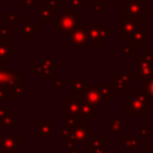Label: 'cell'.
<instances>
[{
	"label": "cell",
	"mask_w": 153,
	"mask_h": 153,
	"mask_svg": "<svg viewBox=\"0 0 153 153\" xmlns=\"http://www.w3.org/2000/svg\"><path fill=\"white\" fill-rule=\"evenodd\" d=\"M71 133H72V128L63 126V127L60 129L59 139H61V140H65V139H69V136H71Z\"/></svg>",
	"instance_id": "f1b7e54d"
},
{
	"label": "cell",
	"mask_w": 153,
	"mask_h": 153,
	"mask_svg": "<svg viewBox=\"0 0 153 153\" xmlns=\"http://www.w3.org/2000/svg\"><path fill=\"white\" fill-rule=\"evenodd\" d=\"M108 122H109L108 133H111V134L121 133L124 127V122L120 117H108Z\"/></svg>",
	"instance_id": "2e32d148"
},
{
	"label": "cell",
	"mask_w": 153,
	"mask_h": 153,
	"mask_svg": "<svg viewBox=\"0 0 153 153\" xmlns=\"http://www.w3.org/2000/svg\"><path fill=\"white\" fill-rule=\"evenodd\" d=\"M10 50V45H8V41H4L0 39V67L2 66L4 62H7L11 56V54L8 53Z\"/></svg>",
	"instance_id": "ffe728a7"
},
{
	"label": "cell",
	"mask_w": 153,
	"mask_h": 153,
	"mask_svg": "<svg viewBox=\"0 0 153 153\" xmlns=\"http://www.w3.org/2000/svg\"><path fill=\"white\" fill-rule=\"evenodd\" d=\"M54 87H63V80H54Z\"/></svg>",
	"instance_id": "ab89813d"
},
{
	"label": "cell",
	"mask_w": 153,
	"mask_h": 153,
	"mask_svg": "<svg viewBox=\"0 0 153 153\" xmlns=\"http://www.w3.org/2000/svg\"><path fill=\"white\" fill-rule=\"evenodd\" d=\"M106 7V4L105 2H102V1H96L94 4H93V13L94 14H98V13H100L104 8Z\"/></svg>",
	"instance_id": "4dcf8cb0"
},
{
	"label": "cell",
	"mask_w": 153,
	"mask_h": 153,
	"mask_svg": "<svg viewBox=\"0 0 153 153\" xmlns=\"http://www.w3.org/2000/svg\"><path fill=\"white\" fill-rule=\"evenodd\" d=\"M24 91H25V84H18L14 87H12V94L16 96L17 99L20 98V96L24 93Z\"/></svg>",
	"instance_id": "83f0119b"
},
{
	"label": "cell",
	"mask_w": 153,
	"mask_h": 153,
	"mask_svg": "<svg viewBox=\"0 0 153 153\" xmlns=\"http://www.w3.org/2000/svg\"><path fill=\"white\" fill-rule=\"evenodd\" d=\"M53 16V8L48 5V4H43V6L41 8L37 10V17L39 19H42V22L44 24L48 23V19Z\"/></svg>",
	"instance_id": "d6986e66"
},
{
	"label": "cell",
	"mask_w": 153,
	"mask_h": 153,
	"mask_svg": "<svg viewBox=\"0 0 153 153\" xmlns=\"http://www.w3.org/2000/svg\"><path fill=\"white\" fill-rule=\"evenodd\" d=\"M140 57H141L142 60H145L146 62L153 65V53H145V51H143V53L140 54Z\"/></svg>",
	"instance_id": "d6a6232c"
},
{
	"label": "cell",
	"mask_w": 153,
	"mask_h": 153,
	"mask_svg": "<svg viewBox=\"0 0 153 153\" xmlns=\"http://www.w3.org/2000/svg\"><path fill=\"white\" fill-rule=\"evenodd\" d=\"M118 50L122 51L124 55H133L134 54L133 45H129V47H118Z\"/></svg>",
	"instance_id": "e575fe53"
},
{
	"label": "cell",
	"mask_w": 153,
	"mask_h": 153,
	"mask_svg": "<svg viewBox=\"0 0 153 153\" xmlns=\"http://www.w3.org/2000/svg\"><path fill=\"white\" fill-rule=\"evenodd\" d=\"M98 1H102V2H105V4H106V2H109V1H110V2H116L117 0H98Z\"/></svg>",
	"instance_id": "f6af8a7d"
},
{
	"label": "cell",
	"mask_w": 153,
	"mask_h": 153,
	"mask_svg": "<svg viewBox=\"0 0 153 153\" xmlns=\"http://www.w3.org/2000/svg\"><path fill=\"white\" fill-rule=\"evenodd\" d=\"M128 41H130L134 45H143V44H145V33H143V31H141V30L135 31V32L129 37Z\"/></svg>",
	"instance_id": "cb8c5ba5"
},
{
	"label": "cell",
	"mask_w": 153,
	"mask_h": 153,
	"mask_svg": "<svg viewBox=\"0 0 153 153\" xmlns=\"http://www.w3.org/2000/svg\"><path fill=\"white\" fill-rule=\"evenodd\" d=\"M133 137H135V134H133V133H130V134H124V140H130V139H133Z\"/></svg>",
	"instance_id": "7bdbcfd3"
},
{
	"label": "cell",
	"mask_w": 153,
	"mask_h": 153,
	"mask_svg": "<svg viewBox=\"0 0 153 153\" xmlns=\"http://www.w3.org/2000/svg\"><path fill=\"white\" fill-rule=\"evenodd\" d=\"M86 35L88 45H100L102 44V36L99 32V25H82Z\"/></svg>",
	"instance_id": "7c38bea8"
},
{
	"label": "cell",
	"mask_w": 153,
	"mask_h": 153,
	"mask_svg": "<svg viewBox=\"0 0 153 153\" xmlns=\"http://www.w3.org/2000/svg\"><path fill=\"white\" fill-rule=\"evenodd\" d=\"M97 87H98V90L102 94L103 100H111L112 99V90H114L112 86H110V85H98Z\"/></svg>",
	"instance_id": "603a6c76"
},
{
	"label": "cell",
	"mask_w": 153,
	"mask_h": 153,
	"mask_svg": "<svg viewBox=\"0 0 153 153\" xmlns=\"http://www.w3.org/2000/svg\"><path fill=\"white\" fill-rule=\"evenodd\" d=\"M53 123H37V137L38 139H51L53 137Z\"/></svg>",
	"instance_id": "5bb4252c"
},
{
	"label": "cell",
	"mask_w": 153,
	"mask_h": 153,
	"mask_svg": "<svg viewBox=\"0 0 153 153\" xmlns=\"http://www.w3.org/2000/svg\"><path fill=\"white\" fill-rule=\"evenodd\" d=\"M140 27V20L139 19H128L123 18L118 20V33L124 37L126 41L129 39V37L137 31Z\"/></svg>",
	"instance_id": "52a82bcc"
},
{
	"label": "cell",
	"mask_w": 153,
	"mask_h": 153,
	"mask_svg": "<svg viewBox=\"0 0 153 153\" xmlns=\"http://www.w3.org/2000/svg\"><path fill=\"white\" fill-rule=\"evenodd\" d=\"M146 153H153V149H149V151L147 149V151H146Z\"/></svg>",
	"instance_id": "bcb514c9"
},
{
	"label": "cell",
	"mask_w": 153,
	"mask_h": 153,
	"mask_svg": "<svg viewBox=\"0 0 153 153\" xmlns=\"http://www.w3.org/2000/svg\"><path fill=\"white\" fill-rule=\"evenodd\" d=\"M69 153H80V151H79V149L73 148V149H69Z\"/></svg>",
	"instance_id": "ee69618b"
},
{
	"label": "cell",
	"mask_w": 153,
	"mask_h": 153,
	"mask_svg": "<svg viewBox=\"0 0 153 153\" xmlns=\"http://www.w3.org/2000/svg\"><path fill=\"white\" fill-rule=\"evenodd\" d=\"M16 114L10 111L4 118L0 120V128H12L16 126V120H14Z\"/></svg>",
	"instance_id": "7402d4cb"
},
{
	"label": "cell",
	"mask_w": 153,
	"mask_h": 153,
	"mask_svg": "<svg viewBox=\"0 0 153 153\" xmlns=\"http://www.w3.org/2000/svg\"><path fill=\"white\" fill-rule=\"evenodd\" d=\"M124 148H131V149H139L140 148V140L139 139H130V140H124Z\"/></svg>",
	"instance_id": "484cf974"
},
{
	"label": "cell",
	"mask_w": 153,
	"mask_h": 153,
	"mask_svg": "<svg viewBox=\"0 0 153 153\" xmlns=\"http://www.w3.org/2000/svg\"><path fill=\"white\" fill-rule=\"evenodd\" d=\"M78 96L79 94H75L74 97H71L68 100L65 102L63 109H65V117L66 118H75L80 115L81 99Z\"/></svg>",
	"instance_id": "30bf717a"
},
{
	"label": "cell",
	"mask_w": 153,
	"mask_h": 153,
	"mask_svg": "<svg viewBox=\"0 0 153 153\" xmlns=\"http://www.w3.org/2000/svg\"><path fill=\"white\" fill-rule=\"evenodd\" d=\"M96 115H97L96 106H93V105H91V104H88V103H86V102H84L81 99V103H80V116L86 118V120H88V121H91V118L96 117Z\"/></svg>",
	"instance_id": "9a60e30c"
},
{
	"label": "cell",
	"mask_w": 153,
	"mask_h": 153,
	"mask_svg": "<svg viewBox=\"0 0 153 153\" xmlns=\"http://www.w3.org/2000/svg\"><path fill=\"white\" fill-rule=\"evenodd\" d=\"M128 74H114V87L120 94H123L129 88V78Z\"/></svg>",
	"instance_id": "4fadbf2b"
},
{
	"label": "cell",
	"mask_w": 153,
	"mask_h": 153,
	"mask_svg": "<svg viewBox=\"0 0 153 153\" xmlns=\"http://www.w3.org/2000/svg\"><path fill=\"white\" fill-rule=\"evenodd\" d=\"M81 99L93 106H98L103 103V98H102V94L98 90L97 86H85V88L82 90L81 92Z\"/></svg>",
	"instance_id": "ba28073f"
},
{
	"label": "cell",
	"mask_w": 153,
	"mask_h": 153,
	"mask_svg": "<svg viewBox=\"0 0 153 153\" xmlns=\"http://www.w3.org/2000/svg\"><path fill=\"white\" fill-rule=\"evenodd\" d=\"M123 109H124V111L129 112L130 116H140V117L145 116L146 112L149 111V109H148L142 102H140V100L136 98L135 94L131 96L128 100L124 102Z\"/></svg>",
	"instance_id": "8992f818"
},
{
	"label": "cell",
	"mask_w": 153,
	"mask_h": 153,
	"mask_svg": "<svg viewBox=\"0 0 153 153\" xmlns=\"http://www.w3.org/2000/svg\"><path fill=\"white\" fill-rule=\"evenodd\" d=\"M20 147V135L18 133H0V153H14Z\"/></svg>",
	"instance_id": "7a4b0ae2"
},
{
	"label": "cell",
	"mask_w": 153,
	"mask_h": 153,
	"mask_svg": "<svg viewBox=\"0 0 153 153\" xmlns=\"http://www.w3.org/2000/svg\"><path fill=\"white\" fill-rule=\"evenodd\" d=\"M32 73H35L38 78H51L53 68L51 66H48L44 62H42V63H38L35 69H32Z\"/></svg>",
	"instance_id": "e0dca14e"
},
{
	"label": "cell",
	"mask_w": 153,
	"mask_h": 153,
	"mask_svg": "<svg viewBox=\"0 0 153 153\" xmlns=\"http://www.w3.org/2000/svg\"><path fill=\"white\" fill-rule=\"evenodd\" d=\"M63 145H65V148H66V149H73L75 142H74L72 139H65V140H63Z\"/></svg>",
	"instance_id": "74e56055"
},
{
	"label": "cell",
	"mask_w": 153,
	"mask_h": 153,
	"mask_svg": "<svg viewBox=\"0 0 153 153\" xmlns=\"http://www.w3.org/2000/svg\"><path fill=\"white\" fill-rule=\"evenodd\" d=\"M79 17L80 16L75 13L73 8H65L62 14H60L59 18L54 20V29L59 31L60 35L72 32L76 29Z\"/></svg>",
	"instance_id": "6da1fadb"
},
{
	"label": "cell",
	"mask_w": 153,
	"mask_h": 153,
	"mask_svg": "<svg viewBox=\"0 0 153 153\" xmlns=\"http://www.w3.org/2000/svg\"><path fill=\"white\" fill-rule=\"evenodd\" d=\"M145 85H146V91H147V93L149 94L151 99H153V79H152V78L148 79Z\"/></svg>",
	"instance_id": "1f68e13d"
},
{
	"label": "cell",
	"mask_w": 153,
	"mask_h": 153,
	"mask_svg": "<svg viewBox=\"0 0 153 153\" xmlns=\"http://www.w3.org/2000/svg\"><path fill=\"white\" fill-rule=\"evenodd\" d=\"M86 86V80L85 79H71L69 80V88L75 91V94H80L82 90Z\"/></svg>",
	"instance_id": "44dd1931"
},
{
	"label": "cell",
	"mask_w": 153,
	"mask_h": 153,
	"mask_svg": "<svg viewBox=\"0 0 153 153\" xmlns=\"http://www.w3.org/2000/svg\"><path fill=\"white\" fill-rule=\"evenodd\" d=\"M93 133L91 128L86 127L85 124H78L72 128V133L69 139H72L75 143H91Z\"/></svg>",
	"instance_id": "5b68a950"
},
{
	"label": "cell",
	"mask_w": 153,
	"mask_h": 153,
	"mask_svg": "<svg viewBox=\"0 0 153 153\" xmlns=\"http://www.w3.org/2000/svg\"><path fill=\"white\" fill-rule=\"evenodd\" d=\"M8 112H10V108L8 106H0V120L4 118Z\"/></svg>",
	"instance_id": "f35d334b"
},
{
	"label": "cell",
	"mask_w": 153,
	"mask_h": 153,
	"mask_svg": "<svg viewBox=\"0 0 153 153\" xmlns=\"http://www.w3.org/2000/svg\"><path fill=\"white\" fill-rule=\"evenodd\" d=\"M47 4H48L51 8H53V7H54V8H55V7H57V1H56V0H48V2H47Z\"/></svg>",
	"instance_id": "60d3db41"
},
{
	"label": "cell",
	"mask_w": 153,
	"mask_h": 153,
	"mask_svg": "<svg viewBox=\"0 0 153 153\" xmlns=\"http://www.w3.org/2000/svg\"><path fill=\"white\" fill-rule=\"evenodd\" d=\"M93 153H108V151H106V147H103V148L93 149Z\"/></svg>",
	"instance_id": "b9f144b4"
},
{
	"label": "cell",
	"mask_w": 153,
	"mask_h": 153,
	"mask_svg": "<svg viewBox=\"0 0 153 153\" xmlns=\"http://www.w3.org/2000/svg\"><path fill=\"white\" fill-rule=\"evenodd\" d=\"M145 17V4L140 0H124V18L142 19Z\"/></svg>",
	"instance_id": "277c9868"
},
{
	"label": "cell",
	"mask_w": 153,
	"mask_h": 153,
	"mask_svg": "<svg viewBox=\"0 0 153 153\" xmlns=\"http://www.w3.org/2000/svg\"><path fill=\"white\" fill-rule=\"evenodd\" d=\"M140 136L143 139H151V128H141L140 130Z\"/></svg>",
	"instance_id": "d590c367"
},
{
	"label": "cell",
	"mask_w": 153,
	"mask_h": 153,
	"mask_svg": "<svg viewBox=\"0 0 153 153\" xmlns=\"http://www.w3.org/2000/svg\"><path fill=\"white\" fill-rule=\"evenodd\" d=\"M20 6L22 7H33V6H36V0H22Z\"/></svg>",
	"instance_id": "8d00e7d4"
},
{
	"label": "cell",
	"mask_w": 153,
	"mask_h": 153,
	"mask_svg": "<svg viewBox=\"0 0 153 153\" xmlns=\"http://www.w3.org/2000/svg\"><path fill=\"white\" fill-rule=\"evenodd\" d=\"M69 42L73 44V47L75 48V50L78 51L80 49V47L82 45H88L87 42V35L86 31L84 29V26L76 27L75 30H73L69 35Z\"/></svg>",
	"instance_id": "8fae6325"
},
{
	"label": "cell",
	"mask_w": 153,
	"mask_h": 153,
	"mask_svg": "<svg viewBox=\"0 0 153 153\" xmlns=\"http://www.w3.org/2000/svg\"><path fill=\"white\" fill-rule=\"evenodd\" d=\"M8 33H10L8 26L5 24H0V39L8 41Z\"/></svg>",
	"instance_id": "f546056e"
},
{
	"label": "cell",
	"mask_w": 153,
	"mask_h": 153,
	"mask_svg": "<svg viewBox=\"0 0 153 153\" xmlns=\"http://www.w3.org/2000/svg\"><path fill=\"white\" fill-rule=\"evenodd\" d=\"M10 96H12V88L0 85V100H8Z\"/></svg>",
	"instance_id": "4316f807"
},
{
	"label": "cell",
	"mask_w": 153,
	"mask_h": 153,
	"mask_svg": "<svg viewBox=\"0 0 153 153\" xmlns=\"http://www.w3.org/2000/svg\"><path fill=\"white\" fill-rule=\"evenodd\" d=\"M18 84H25V74H22L19 69L4 71L0 68V85L12 88Z\"/></svg>",
	"instance_id": "3957f363"
},
{
	"label": "cell",
	"mask_w": 153,
	"mask_h": 153,
	"mask_svg": "<svg viewBox=\"0 0 153 153\" xmlns=\"http://www.w3.org/2000/svg\"><path fill=\"white\" fill-rule=\"evenodd\" d=\"M69 4L72 8H78V7H85V0H69Z\"/></svg>",
	"instance_id": "836d02e7"
},
{
	"label": "cell",
	"mask_w": 153,
	"mask_h": 153,
	"mask_svg": "<svg viewBox=\"0 0 153 153\" xmlns=\"http://www.w3.org/2000/svg\"><path fill=\"white\" fill-rule=\"evenodd\" d=\"M91 146H92L93 149L106 147V140H105V139H98L97 135L93 133V135H92V141H91Z\"/></svg>",
	"instance_id": "d4e9b609"
},
{
	"label": "cell",
	"mask_w": 153,
	"mask_h": 153,
	"mask_svg": "<svg viewBox=\"0 0 153 153\" xmlns=\"http://www.w3.org/2000/svg\"><path fill=\"white\" fill-rule=\"evenodd\" d=\"M152 71H153V65L146 62L141 57L136 59V62H135V74L137 75V78H140L141 84H143V85L146 84V81L152 75Z\"/></svg>",
	"instance_id": "9c48e42d"
},
{
	"label": "cell",
	"mask_w": 153,
	"mask_h": 153,
	"mask_svg": "<svg viewBox=\"0 0 153 153\" xmlns=\"http://www.w3.org/2000/svg\"><path fill=\"white\" fill-rule=\"evenodd\" d=\"M22 23H23V26H22L20 33L23 36H25L26 39H31V37L36 35V25L32 24L30 20H25V23L24 22H22Z\"/></svg>",
	"instance_id": "ac0fdd59"
}]
</instances>
